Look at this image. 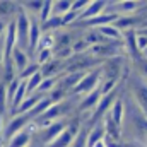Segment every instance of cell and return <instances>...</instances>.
Here are the masks:
<instances>
[{
	"instance_id": "6da1fadb",
	"label": "cell",
	"mask_w": 147,
	"mask_h": 147,
	"mask_svg": "<svg viewBox=\"0 0 147 147\" xmlns=\"http://www.w3.org/2000/svg\"><path fill=\"white\" fill-rule=\"evenodd\" d=\"M16 22V31H17V48L24 50L28 53V43H29V28H31V16L21 7L19 3V10L14 17Z\"/></svg>"
},
{
	"instance_id": "7a4b0ae2",
	"label": "cell",
	"mask_w": 147,
	"mask_h": 147,
	"mask_svg": "<svg viewBox=\"0 0 147 147\" xmlns=\"http://www.w3.org/2000/svg\"><path fill=\"white\" fill-rule=\"evenodd\" d=\"M99 86H101V69L98 67L96 70H91V72L86 74L84 79L75 86V89H74L69 96H79V98H82V96L96 91Z\"/></svg>"
},
{
	"instance_id": "3957f363",
	"label": "cell",
	"mask_w": 147,
	"mask_h": 147,
	"mask_svg": "<svg viewBox=\"0 0 147 147\" xmlns=\"http://www.w3.org/2000/svg\"><path fill=\"white\" fill-rule=\"evenodd\" d=\"M33 120L28 116V115H16V116H10L9 121H5V127H3V134H2V142L7 144L14 135H17L19 132H22Z\"/></svg>"
},
{
	"instance_id": "277c9868",
	"label": "cell",
	"mask_w": 147,
	"mask_h": 147,
	"mask_svg": "<svg viewBox=\"0 0 147 147\" xmlns=\"http://www.w3.org/2000/svg\"><path fill=\"white\" fill-rule=\"evenodd\" d=\"M65 128H67V123H65V121H60V120L53 121V123L48 125L46 128H41V130L36 134V135H39V137H38L39 144L45 146V147L50 146L55 139H58V137L65 132Z\"/></svg>"
},
{
	"instance_id": "5b68a950",
	"label": "cell",
	"mask_w": 147,
	"mask_h": 147,
	"mask_svg": "<svg viewBox=\"0 0 147 147\" xmlns=\"http://www.w3.org/2000/svg\"><path fill=\"white\" fill-rule=\"evenodd\" d=\"M103 96H101V91H99V87L96 89V91H92V92H89V94H86V96H82L80 98V101H79V113H86L89 118H91V113L94 111V108L98 106V103H99V99H101Z\"/></svg>"
},
{
	"instance_id": "8992f818",
	"label": "cell",
	"mask_w": 147,
	"mask_h": 147,
	"mask_svg": "<svg viewBox=\"0 0 147 147\" xmlns=\"http://www.w3.org/2000/svg\"><path fill=\"white\" fill-rule=\"evenodd\" d=\"M41 24L38 21V17H31V28H29V43H28V55H34L38 48V43H39V38H41Z\"/></svg>"
},
{
	"instance_id": "52a82bcc",
	"label": "cell",
	"mask_w": 147,
	"mask_h": 147,
	"mask_svg": "<svg viewBox=\"0 0 147 147\" xmlns=\"http://www.w3.org/2000/svg\"><path fill=\"white\" fill-rule=\"evenodd\" d=\"M10 63H12L14 70L17 72V75H19V74L29 65V55L24 50H21V48L16 46L14 51H12V55H10Z\"/></svg>"
},
{
	"instance_id": "ba28073f",
	"label": "cell",
	"mask_w": 147,
	"mask_h": 147,
	"mask_svg": "<svg viewBox=\"0 0 147 147\" xmlns=\"http://www.w3.org/2000/svg\"><path fill=\"white\" fill-rule=\"evenodd\" d=\"M106 3H108V2H91V3L86 7V10L79 16V21H80V22H86V21H89V19L98 17L99 14H105Z\"/></svg>"
},
{
	"instance_id": "9c48e42d",
	"label": "cell",
	"mask_w": 147,
	"mask_h": 147,
	"mask_svg": "<svg viewBox=\"0 0 147 147\" xmlns=\"http://www.w3.org/2000/svg\"><path fill=\"white\" fill-rule=\"evenodd\" d=\"M33 142V135L24 128L22 132H19L17 135H14L7 144H3V147H29Z\"/></svg>"
},
{
	"instance_id": "30bf717a",
	"label": "cell",
	"mask_w": 147,
	"mask_h": 147,
	"mask_svg": "<svg viewBox=\"0 0 147 147\" xmlns=\"http://www.w3.org/2000/svg\"><path fill=\"white\" fill-rule=\"evenodd\" d=\"M123 115H125V103H123V96H118V98L115 99V103H113L111 110H110V116H111V120H113L118 127H121V123H123Z\"/></svg>"
},
{
	"instance_id": "8fae6325",
	"label": "cell",
	"mask_w": 147,
	"mask_h": 147,
	"mask_svg": "<svg viewBox=\"0 0 147 147\" xmlns=\"http://www.w3.org/2000/svg\"><path fill=\"white\" fill-rule=\"evenodd\" d=\"M41 98H45V96H41V94H38V92H34V94H29L21 105H19V108L16 110V113H14V116L16 115H26V113H29V111L33 110L34 106H36L38 103H39V99Z\"/></svg>"
},
{
	"instance_id": "7c38bea8",
	"label": "cell",
	"mask_w": 147,
	"mask_h": 147,
	"mask_svg": "<svg viewBox=\"0 0 147 147\" xmlns=\"http://www.w3.org/2000/svg\"><path fill=\"white\" fill-rule=\"evenodd\" d=\"M116 5V14L118 16H121V14H132V12H137L144 3H140V2H118V3H115Z\"/></svg>"
},
{
	"instance_id": "4fadbf2b",
	"label": "cell",
	"mask_w": 147,
	"mask_h": 147,
	"mask_svg": "<svg viewBox=\"0 0 147 147\" xmlns=\"http://www.w3.org/2000/svg\"><path fill=\"white\" fill-rule=\"evenodd\" d=\"M53 46H55V34L53 33H43L41 38H39V43H38L36 53L41 51V50H53Z\"/></svg>"
},
{
	"instance_id": "5bb4252c",
	"label": "cell",
	"mask_w": 147,
	"mask_h": 147,
	"mask_svg": "<svg viewBox=\"0 0 147 147\" xmlns=\"http://www.w3.org/2000/svg\"><path fill=\"white\" fill-rule=\"evenodd\" d=\"M39 69H41V67L38 65L36 62H33V63H29V65H28V67H26L22 72L17 75V79H19V80H22V82H26V80H28V79H31L34 74L39 72Z\"/></svg>"
},
{
	"instance_id": "9a60e30c",
	"label": "cell",
	"mask_w": 147,
	"mask_h": 147,
	"mask_svg": "<svg viewBox=\"0 0 147 147\" xmlns=\"http://www.w3.org/2000/svg\"><path fill=\"white\" fill-rule=\"evenodd\" d=\"M51 16H53V2H43L41 12H39V16H38V21H39V24L46 22V21H48Z\"/></svg>"
},
{
	"instance_id": "2e32d148",
	"label": "cell",
	"mask_w": 147,
	"mask_h": 147,
	"mask_svg": "<svg viewBox=\"0 0 147 147\" xmlns=\"http://www.w3.org/2000/svg\"><path fill=\"white\" fill-rule=\"evenodd\" d=\"M41 80H43V75H41V72L34 74V75H33L31 79H28V80H26V87H28V96H29V94H34V92H36V89L39 87Z\"/></svg>"
},
{
	"instance_id": "e0dca14e",
	"label": "cell",
	"mask_w": 147,
	"mask_h": 147,
	"mask_svg": "<svg viewBox=\"0 0 147 147\" xmlns=\"http://www.w3.org/2000/svg\"><path fill=\"white\" fill-rule=\"evenodd\" d=\"M70 7H72V2H53V16L62 17L70 10Z\"/></svg>"
},
{
	"instance_id": "ac0fdd59",
	"label": "cell",
	"mask_w": 147,
	"mask_h": 147,
	"mask_svg": "<svg viewBox=\"0 0 147 147\" xmlns=\"http://www.w3.org/2000/svg\"><path fill=\"white\" fill-rule=\"evenodd\" d=\"M53 58V50H41V51H38L36 53V62L39 67H43L45 63H48L50 60Z\"/></svg>"
},
{
	"instance_id": "d6986e66",
	"label": "cell",
	"mask_w": 147,
	"mask_h": 147,
	"mask_svg": "<svg viewBox=\"0 0 147 147\" xmlns=\"http://www.w3.org/2000/svg\"><path fill=\"white\" fill-rule=\"evenodd\" d=\"M9 103H7V92H5V84L0 82V115L7 116L9 113Z\"/></svg>"
},
{
	"instance_id": "ffe728a7",
	"label": "cell",
	"mask_w": 147,
	"mask_h": 147,
	"mask_svg": "<svg viewBox=\"0 0 147 147\" xmlns=\"http://www.w3.org/2000/svg\"><path fill=\"white\" fill-rule=\"evenodd\" d=\"M75 21H79V14H75V12H72V10H69L67 14L62 16V28H65V26H72Z\"/></svg>"
},
{
	"instance_id": "44dd1931",
	"label": "cell",
	"mask_w": 147,
	"mask_h": 147,
	"mask_svg": "<svg viewBox=\"0 0 147 147\" xmlns=\"http://www.w3.org/2000/svg\"><path fill=\"white\" fill-rule=\"evenodd\" d=\"M135 34H137V33H135ZM135 43H137V50H139V51H142V53H144V51L147 50V38L146 36H139V34H137Z\"/></svg>"
},
{
	"instance_id": "7402d4cb",
	"label": "cell",
	"mask_w": 147,
	"mask_h": 147,
	"mask_svg": "<svg viewBox=\"0 0 147 147\" xmlns=\"http://www.w3.org/2000/svg\"><path fill=\"white\" fill-rule=\"evenodd\" d=\"M144 58H147V50L144 51Z\"/></svg>"
},
{
	"instance_id": "603a6c76",
	"label": "cell",
	"mask_w": 147,
	"mask_h": 147,
	"mask_svg": "<svg viewBox=\"0 0 147 147\" xmlns=\"http://www.w3.org/2000/svg\"><path fill=\"white\" fill-rule=\"evenodd\" d=\"M0 147H3V142H2V140H0Z\"/></svg>"
},
{
	"instance_id": "cb8c5ba5",
	"label": "cell",
	"mask_w": 147,
	"mask_h": 147,
	"mask_svg": "<svg viewBox=\"0 0 147 147\" xmlns=\"http://www.w3.org/2000/svg\"><path fill=\"white\" fill-rule=\"evenodd\" d=\"M144 26H147V21H146V22H144Z\"/></svg>"
},
{
	"instance_id": "d4e9b609",
	"label": "cell",
	"mask_w": 147,
	"mask_h": 147,
	"mask_svg": "<svg viewBox=\"0 0 147 147\" xmlns=\"http://www.w3.org/2000/svg\"><path fill=\"white\" fill-rule=\"evenodd\" d=\"M29 147H34V146H29Z\"/></svg>"
}]
</instances>
